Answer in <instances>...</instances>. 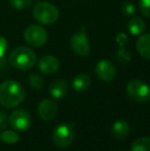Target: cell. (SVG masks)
I'll return each mask as SVG.
<instances>
[{
    "instance_id": "1",
    "label": "cell",
    "mask_w": 150,
    "mask_h": 151,
    "mask_svg": "<svg viewBox=\"0 0 150 151\" xmlns=\"http://www.w3.org/2000/svg\"><path fill=\"white\" fill-rule=\"evenodd\" d=\"M26 97L25 88L16 80H6L0 84V104L4 108L20 105Z\"/></svg>"
},
{
    "instance_id": "2",
    "label": "cell",
    "mask_w": 150,
    "mask_h": 151,
    "mask_svg": "<svg viewBox=\"0 0 150 151\" xmlns=\"http://www.w3.org/2000/svg\"><path fill=\"white\" fill-rule=\"evenodd\" d=\"M9 63L16 69L26 71L36 63V55L27 46H18L9 55Z\"/></svg>"
},
{
    "instance_id": "3",
    "label": "cell",
    "mask_w": 150,
    "mask_h": 151,
    "mask_svg": "<svg viewBox=\"0 0 150 151\" xmlns=\"http://www.w3.org/2000/svg\"><path fill=\"white\" fill-rule=\"evenodd\" d=\"M33 17L42 25H52L59 19V10L52 3L40 1L33 7Z\"/></svg>"
},
{
    "instance_id": "4",
    "label": "cell",
    "mask_w": 150,
    "mask_h": 151,
    "mask_svg": "<svg viewBox=\"0 0 150 151\" xmlns=\"http://www.w3.org/2000/svg\"><path fill=\"white\" fill-rule=\"evenodd\" d=\"M126 93L137 103H145L150 99V88L140 79H133L126 84Z\"/></svg>"
},
{
    "instance_id": "5",
    "label": "cell",
    "mask_w": 150,
    "mask_h": 151,
    "mask_svg": "<svg viewBox=\"0 0 150 151\" xmlns=\"http://www.w3.org/2000/svg\"><path fill=\"white\" fill-rule=\"evenodd\" d=\"M74 139V131L70 124L62 123L57 125L52 131V142L58 148L64 149L71 145Z\"/></svg>"
},
{
    "instance_id": "6",
    "label": "cell",
    "mask_w": 150,
    "mask_h": 151,
    "mask_svg": "<svg viewBox=\"0 0 150 151\" xmlns=\"http://www.w3.org/2000/svg\"><path fill=\"white\" fill-rule=\"evenodd\" d=\"M24 38L29 45L40 47L47 41V32L41 26L30 25L24 32Z\"/></svg>"
},
{
    "instance_id": "7",
    "label": "cell",
    "mask_w": 150,
    "mask_h": 151,
    "mask_svg": "<svg viewBox=\"0 0 150 151\" xmlns=\"http://www.w3.org/2000/svg\"><path fill=\"white\" fill-rule=\"evenodd\" d=\"M70 46L73 52L79 57H84L90 52V40H88V37L84 31L83 27L79 32H76L71 36Z\"/></svg>"
},
{
    "instance_id": "8",
    "label": "cell",
    "mask_w": 150,
    "mask_h": 151,
    "mask_svg": "<svg viewBox=\"0 0 150 151\" xmlns=\"http://www.w3.org/2000/svg\"><path fill=\"white\" fill-rule=\"evenodd\" d=\"M9 124L17 131H27L31 125L30 114L26 110H16L9 115Z\"/></svg>"
},
{
    "instance_id": "9",
    "label": "cell",
    "mask_w": 150,
    "mask_h": 151,
    "mask_svg": "<svg viewBox=\"0 0 150 151\" xmlns=\"http://www.w3.org/2000/svg\"><path fill=\"white\" fill-rule=\"evenodd\" d=\"M96 74L101 80L105 82H110L115 78L116 69L114 65L108 60H101L97 63L95 68Z\"/></svg>"
},
{
    "instance_id": "10",
    "label": "cell",
    "mask_w": 150,
    "mask_h": 151,
    "mask_svg": "<svg viewBox=\"0 0 150 151\" xmlns=\"http://www.w3.org/2000/svg\"><path fill=\"white\" fill-rule=\"evenodd\" d=\"M37 112L42 120L50 121L56 117L58 113V106L52 100L44 99L38 104Z\"/></svg>"
},
{
    "instance_id": "11",
    "label": "cell",
    "mask_w": 150,
    "mask_h": 151,
    "mask_svg": "<svg viewBox=\"0 0 150 151\" xmlns=\"http://www.w3.org/2000/svg\"><path fill=\"white\" fill-rule=\"evenodd\" d=\"M60 68V61L58 58L50 55L43 56L38 62V69L44 74H54Z\"/></svg>"
},
{
    "instance_id": "12",
    "label": "cell",
    "mask_w": 150,
    "mask_h": 151,
    "mask_svg": "<svg viewBox=\"0 0 150 151\" xmlns=\"http://www.w3.org/2000/svg\"><path fill=\"white\" fill-rule=\"evenodd\" d=\"M69 91L68 83L64 79H56L50 86V93L55 99H63L67 96Z\"/></svg>"
},
{
    "instance_id": "13",
    "label": "cell",
    "mask_w": 150,
    "mask_h": 151,
    "mask_svg": "<svg viewBox=\"0 0 150 151\" xmlns=\"http://www.w3.org/2000/svg\"><path fill=\"white\" fill-rule=\"evenodd\" d=\"M112 134L117 140H126L130 134V125L123 119H118L113 123Z\"/></svg>"
},
{
    "instance_id": "14",
    "label": "cell",
    "mask_w": 150,
    "mask_h": 151,
    "mask_svg": "<svg viewBox=\"0 0 150 151\" xmlns=\"http://www.w3.org/2000/svg\"><path fill=\"white\" fill-rule=\"evenodd\" d=\"M136 47L141 57L150 60V34H143L138 38Z\"/></svg>"
},
{
    "instance_id": "15",
    "label": "cell",
    "mask_w": 150,
    "mask_h": 151,
    "mask_svg": "<svg viewBox=\"0 0 150 151\" xmlns=\"http://www.w3.org/2000/svg\"><path fill=\"white\" fill-rule=\"evenodd\" d=\"M90 83H92V80H90V76L88 74L81 73L74 77L72 81V86L74 91H77V93H83V91H86L90 88Z\"/></svg>"
},
{
    "instance_id": "16",
    "label": "cell",
    "mask_w": 150,
    "mask_h": 151,
    "mask_svg": "<svg viewBox=\"0 0 150 151\" xmlns=\"http://www.w3.org/2000/svg\"><path fill=\"white\" fill-rule=\"evenodd\" d=\"M128 30L132 35H139L145 30V21L140 17H133L128 22Z\"/></svg>"
},
{
    "instance_id": "17",
    "label": "cell",
    "mask_w": 150,
    "mask_h": 151,
    "mask_svg": "<svg viewBox=\"0 0 150 151\" xmlns=\"http://www.w3.org/2000/svg\"><path fill=\"white\" fill-rule=\"evenodd\" d=\"M131 151H150V138L140 137L135 140Z\"/></svg>"
},
{
    "instance_id": "18",
    "label": "cell",
    "mask_w": 150,
    "mask_h": 151,
    "mask_svg": "<svg viewBox=\"0 0 150 151\" xmlns=\"http://www.w3.org/2000/svg\"><path fill=\"white\" fill-rule=\"evenodd\" d=\"M29 83H30L32 88L36 91H40L44 86V80L41 75L35 73V72H32V73L29 74Z\"/></svg>"
},
{
    "instance_id": "19",
    "label": "cell",
    "mask_w": 150,
    "mask_h": 151,
    "mask_svg": "<svg viewBox=\"0 0 150 151\" xmlns=\"http://www.w3.org/2000/svg\"><path fill=\"white\" fill-rule=\"evenodd\" d=\"M0 140L7 144H16L20 140V136L14 131H9V129H5L0 134Z\"/></svg>"
},
{
    "instance_id": "20",
    "label": "cell",
    "mask_w": 150,
    "mask_h": 151,
    "mask_svg": "<svg viewBox=\"0 0 150 151\" xmlns=\"http://www.w3.org/2000/svg\"><path fill=\"white\" fill-rule=\"evenodd\" d=\"M115 58L119 63L128 64L132 60V55H131V52L128 50H124V47H120V50H118L115 52Z\"/></svg>"
},
{
    "instance_id": "21",
    "label": "cell",
    "mask_w": 150,
    "mask_h": 151,
    "mask_svg": "<svg viewBox=\"0 0 150 151\" xmlns=\"http://www.w3.org/2000/svg\"><path fill=\"white\" fill-rule=\"evenodd\" d=\"M9 3L17 10H26L32 4V0H9Z\"/></svg>"
},
{
    "instance_id": "22",
    "label": "cell",
    "mask_w": 150,
    "mask_h": 151,
    "mask_svg": "<svg viewBox=\"0 0 150 151\" xmlns=\"http://www.w3.org/2000/svg\"><path fill=\"white\" fill-rule=\"evenodd\" d=\"M140 10L146 18H150V0H140Z\"/></svg>"
},
{
    "instance_id": "23",
    "label": "cell",
    "mask_w": 150,
    "mask_h": 151,
    "mask_svg": "<svg viewBox=\"0 0 150 151\" xmlns=\"http://www.w3.org/2000/svg\"><path fill=\"white\" fill-rule=\"evenodd\" d=\"M8 123H9V116L7 115L6 112L0 110V131L6 129Z\"/></svg>"
},
{
    "instance_id": "24",
    "label": "cell",
    "mask_w": 150,
    "mask_h": 151,
    "mask_svg": "<svg viewBox=\"0 0 150 151\" xmlns=\"http://www.w3.org/2000/svg\"><path fill=\"white\" fill-rule=\"evenodd\" d=\"M121 9L124 14H126V16H132L135 12V6H134V4L131 3V2H126V3L122 4Z\"/></svg>"
},
{
    "instance_id": "25",
    "label": "cell",
    "mask_w": 150,
    "mask_h": 151,
    "mask_svg": "<svg viewBox=\"0 0 150 151\" xmlns=\"http://www.w3.org/2000/svg\"><path fill=\"white\" fill-rule=\"evenodd\" d=\"M115 40H116V42H117V44L120 46V47H124V45H126V44H128V38L124 33H119V34H117Z\"/></svg>"
},
{
    "instance_id": "26",
    "label": "cell",
    "mask_w": 150,
    "mask_h": 151,
    "mask_svg": "<svg viewBox=\"0 0 150 151\" xmlns=\"http://www.w3.org/2000/svg\"><path fill=\"white\" fill-rule=\"evenodd\" d=\"M7 48H8L7 41H6V39L3 36L0 35V59L4 57V55L6 54Z\"/></svg>"
}]
</instances>
